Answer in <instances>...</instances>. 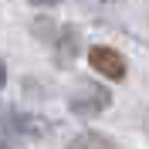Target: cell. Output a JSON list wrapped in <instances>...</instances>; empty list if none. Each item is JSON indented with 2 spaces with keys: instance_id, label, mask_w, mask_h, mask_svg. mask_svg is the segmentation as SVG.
<instances>
[{
  "instance_id": "1",
  "label": "cell",
  "mask_w": 149,
  "mask_h": 149,
  "mask_svg": "<svg viewBox=\"0 0 149 149\" xmlns=\"http://www.w3.org/2000/svg\"><path fill=\"white\" fill-rule=\"evenodd\" d=\"M112 105V95L98 85H78V92L71 95V112L74 115H98Z\"/></svg>"
},
{
  "instance_id": "2",
  "label": "cell",
  "mask_w": 149,
  "mask_h": 149,
  "mask_svg": "<svg viewBox=\"0 0 149 149\" xmlns=\"http://www.w3.org/2000/svg\"><path fill=\"white\" fill-rule=\"evenodd\" d=\"M88 65L98 74H105L109 81H122V78H125V58H122L115 47H105V44L92 47V51H88Z\"/></svg>"
},
{
  "instance_id": "3",
  "label": "cell",
  "mask_w": 149,
  "mask_h": 149,
  "mask_svg": "<svg viewBox=\"0 0 149 149\" xmlns=\"http://www.w3.org/2000/svg\"><path fill=\"white\" fill-rule=\"evenodd\" d=\"M68 149H115V146H112V139H105L98 132H81L68 142Z\"/></svg>"
},
{
  "instance_id": "4",
  "label": "cell",
  "mask_w": 149,
  "mask_h": 149,
  "mask_svg": "<svg viewBox=\"0 0 149 149\" xmlns=\"http://www.w3.org/2000/svg\"><path fill=\"white\" fill-rule=\"evenodd\" d=\"M31 3H37V7H51V3H61V0H31Z\"/></svg>"
},
{
  "instance_id": "5",
  "label": "cell",
  "mask_w": 149,
  "mask_h": 149,
  "mask_svg": "<svg viewBox=\"0 0 149 149\" xmlns=\"http://www.w3.org/2000/svg\"><path fill=\"white\" fill-rule=\"evenodd\" d=\"M7 85V68H3V61H0V88Z\"/></svg>"
},
{
  "instance_id": "6",
  "label": "cell",
  "mask_w": 149,
  "mask_h": 149,
  "mask_svg": "<svg viewBox=\"0 0 149 149\" xmlns=\"http://www.w3.org/2000/svg\"><path fill=\"white\" fill-rule=\"evenodd\" d=\"M0 149H10V146H3V142H0Z\"/></svg>"
}]
</instances>
